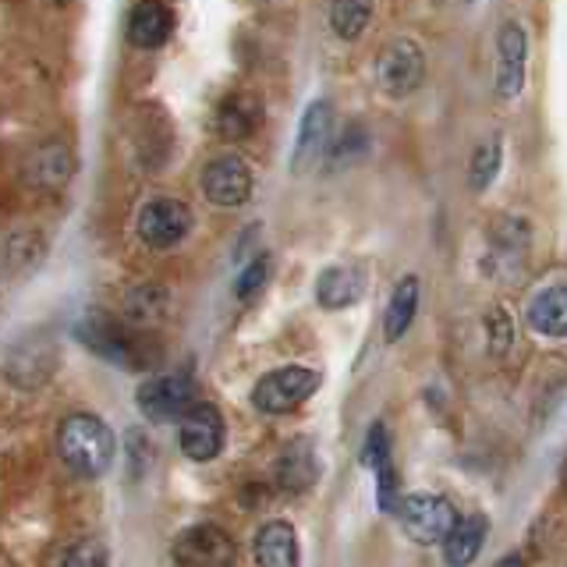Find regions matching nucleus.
I'll use <instances>...</instances> for the list:
<instances>
[{
    "label": "nucleus",
    "instance_id": "f257e3e1",
    "mask_svg": "<svg viewBox=\"0 0 567 567\" xmlns=\"http://www.w3.org/2000/svg\"><path fill=\"white\" fill-rule=\"evenodd\" d=\"M58 454L64 465L82 478H100L111 472L117 457V436L103 419L79 412L68 415L58 430Z\"/></svg>",
    "mask_w": 567,
    "mask_h": 567
},
{
    "label": "nucleus",
    "instance_id": "f03ea898",
    "mask_svg": "<svg viewBox=\"0 0 567 567\" xmlns=\"http://www.w3.org/2000/svg\"><path fill=\"white\" fill-rule=\"evenodd\" d=\"M75 337L89 348L96 351L103 362H117L124 369H135L146 359H142V348H138V337L114 319L111 312L103 309H89L79 323H75Z\"/></svg>",
    "mask_w": 567,
    "mask_h": 567
},
{
    "label": "nucleus",
    "instance_id": "7ed1b4c3",
    "mask_svg": "<svg viewBox=\"0 0 567 567\" xmlns=\"http://www.w3.org/2000/svg\"><path fill=\"white\" fill-rule=\"evenodd\" d=\"M319 390V372L301 369V365H284L266 372L252 390V404L262 415H284L295 412L301 401H309Z\"/></svg>",
    "mask_w": 567,
    "mask_h": 567
},
{
    "label": "nucleus",
    "instance_id": "20e7f679",
    "mask_svg": "<svg viewBox=\"0 0 567 567\" xmlns=\"http://www.w3.org/2000/svg\"><path fill=\"white\" fill-rule=\"evenodd\" d=\"M138 412L156 425L182 422V415L195 404V383L185 372H167V377H153L138 386L135 394Z\"/></svg>",
    "mask_w": 567,
    "mask_h": 567
},
{
    "label": "nucleus",
    "instance_id": "39448f33",
    "mask_svg": "<svg viewBox=\"0 0 567 567\" xmlns=\"http://www.w3.org/2000/svg\"><path fill=\"white\" fill-rule=\"evenodd\" d=\"M398 518H401V528H404L408 539L422 543V546H433V543L447 539V532L457 522V511L451 507V501H443V496L415 493V496H408V501L398 504Z\"/></svg>",
    "mask_w": 567,
    "mask_h": 567
},
{
    "label": "nucleus",
    "instance_id": "423d86ee",
    "mask_svg": "<svg viewBox=\"0 0 567 567\" xmlns=\"http://www.w3.org/2000/svg\"><path fill=\"white\" fill-rule=\"evenodd\" d=\"M235 539L217 525H192L174 539L177 567H235Z\"/></svg>",
    "mask_w": 567,
    "mask_h": 567
},
{
    "label": "nucleus",
    "instance_id": "0eeeda50",
    "mask_svg": "<svg viewBox=\"0 0 567 567\" xmlns=\"http://www.w3.org/2000/svg\"><path fill=\"white\" fill-rule=\"evenodd\" d=\"M203 192L213 206L220 209H238L252 199V171L241 156L224 153L217 159H209L203 171Z\"/></svg>",
    "mask_w": 567,
    "mask_h": 567
},
{
    "label": "nucleus",
    "instance_id": "6e6552de",
    "mask_svg": "<svg viewBox=\"0 0 567 567\" xmlns=\"http://www.w3.org/2000/svg\"><path fill=\"white\" fill-rule=\"evenodd\" d=\"M377 71L390 96H412L425 79V53L412 40H394L383 47Z\"/></svg>",
    "mask_w": 567,
    "mask_h": 567
},
{
    "label": "nucleus",
    "instance_id": "1a4fd4ad",
    "mask_svg": "<svg viewBox=\"0 0 567 567\" xmlns=\"http://www.w3.org/2000/svg\"><path fill=\"white\" fill-rule=\"evenodd\" d=\"M192 230V213L177 199H153L138 213V238L150 248H174Z\"/></svg>",
    "mask_w": 567,
    "mask_h": 567
},
{
    "label": "nucleus",
    "instance_id": "9d476101",
    "mask_svg": "<svg viewBox=\"0 0 567 567\" xmlns=\"http://www.w3.org/2000/svg\"><path fill=\"white\" fill-rule=\"evenodd\" d=\"M185 457L192 461H213L224 447V419L213 404L195 401L182 415V433H177Z\"/></svg>",
    "mask_w": 567,
    "mask_h": 567
},
{
    "label": "nucleus",
    "instance_id": "9b49d317",
    "mask_svg": "<svg viewBox=\"0 0 567 567\" xmlns=\"http://www.w3.org/2000/svg\"><path fill=\"white\" fill-rule=\"evenodd\" d=\"M525 58L528 40L518 22H504L496 35V96L514 100L525 85Z\"/></svg>",
    "mask_w": 567,
    "mask_h": 567
},
{
    "label": "nucleus",
    "instance_id": "f8f14e48",
    "mask_svg": "<svg viewBox=\"0 0 567 567\" xmlns=\"http://www.w3.org/2000/svg\"><path fill=\"white\" fill-rule=\"evenodd\" d=\"M333 128V106L327 100H316L306 106L298 124V138H295V153H291V171L306 174L312 167V159L327 150V138Z\"/></svg>",
    "mask_w": 567,
    "mask_h": 567
},
{
    "label": "nucleus",
    "instance_id": "ddd939ff",
    "mask_svg": "<svg viewBox=\"0 0 567 567\" xmlns=\"http://www.w3.org/2000/svg\"><path fill=\"white\" fill-rule=\"evenodd\" d=\"M369 288V274L359 262H344V266H330V270L319 274L316 280V298L323 309H348L354 306Z\"/></svg>",
    "mask_w": 567,
    "mask_h": 567
},
{
    "label": "nucleus",
    "instance_id": "4468645a",
    "mask_svg": "<svg viewBox=\"0 0 567 567\" xmlns=\"http://www.w3.org/2000/svg\"><path fill=\"white\" fill-rule=\"evenodd\" d=\"M262 103L252 93H230L217 111V135L224 142H241L259 128Z\"/></svg>",
    "mask_w": 567,
    "mask_h": 567
},
{
    "label": "nucleus",
    "instance_id": "2eb2a0df",
    "mask_svg": "<svg viewBox=\"0 0 567 567\" xmlns=\"http://www.w3.org/2000/svg\"><path fill=\"white\" fill-rule=\"evenodd\" d=\"M252 557L259 567H298V536L288 522H270L259 528L252 543Z\"/></svg>",
    "mask_w": 567,
    "mask_h": 567
},
{
    "label": "nucleus",
    "instance_id": "dca6fc26",
    "mask_svg": "<svg viewBox=\"0 0 567 567\" xmlns=\"http://www.w3.org/2000/svg\"><path fill=\"white\" fill-rule=\"evenodd\" d=\"M171 29H174V18L164 4H159V0H138L132 18H128V35H132V43L142 50L164 47L171 40Z\"/></svg>",
    "mask_w": 567,
    "mask_h": 567
},
{
    "label": "nucleus",
    "instance_id": "f3484780",
    "mask_svg": "<svg viewBox=\"0 0 567 567\" xmlns=\"http://www.w3.org/2000/svg\"><path fill=\"white\" fill-rule=\"evenodd\" d=\"M316 451L309 447V440H295L288 451L277 457V486L288 493H306L316 483Z\"/></svg>",
    "mask_w": 567,
    "mask_h": 567
},
{
    "label": "nucleus",
    "instance_id": "a211bd4d",
    "mask_svg": "<svg viewBox=\"0 0 567 567\" xmlns=\"http://www.w3.org/2000/svg\"><path fill=\"white\" fill-rule=\"evenodd\" d=\"M483 543H486V518H478V514L457 518L454 528L447 532V539H443V560H447V567H468L478 557Z\"/></svg>",
    "mask_w": 567,
    "mask_h": 567
},
{
    "label": "nucleus",
    "instance_id": "6ab92c4d",
    "mask_svg": "<svg viewBox=\"0 0 567 567\" xmlns=\"http://www.w3.org/2000/svg\"><path fill=\"white\" fill-rule=\"evenodd\" d=\"M419 277H404L398 280L394 295H390V306H386V316H383V333L386 341H401L412 327V319L419 312Z\"/></svg>",
    "mask_w": 567,
    "mask_h": 567
},
{
    "label": "nucleus",
    "instance_id": "aec40b11",
    "mask_svg": "<svg viewBox=\"0 0 567 567\" xmlns=\"http://www.w3.org/2000/svg\"><path fill=\"white\" fill-rule=\"evenodd\" d=\"M528 327L546 337H564L567 333V291L564 288H546L532 298L528 306Z\"/></svg>",
    "mask_w": 567,
    "mask_h": 567
},
{
    "label": "nucleus",
    "instance_id": "412c9836",
    "mask_svg": "<svg viewBox=\"0 0 567 567\" xmlns=\"http://www.w3.org/2000/svg\"><path fill=\"white\" fill-rule=\"evenodd\" d=\"M25 174H29V182L40 188H61L71 177V153L64 146H58V142H50V146L35 150Z\"/></svg>",
    "mask_w": 567,
    "mask_h": 567
},
{
    "label": "nucleus",
    "instance_id": "4be33fe9",
    "mask_svg": "<svg viewBox=\"0 0 567 567\" xmlns=\"http://www.w3.org/2000/svg\"><path fill=\"white\" fill-rule=\"evenodd\" d=\"M372 18V0H330V29L341 40H359Z\"/></svg>",
    "mask_w": 567,
    "mask_h": 567
},
{
    "label": "nucleus",
    "instance_id": "5701e85b",
    "mask_svg": "<svg viewBox=\"0 0 567 567\" xmlns=\"http://www.w3.org/2000/svg\"><path fill=\"white\" fill-rule=\"evenodd\" d=\"M501 159H504L501 138H489V142H483V146H478V150L472 153L468 177H472V188H475V192H483V188L493 185L496 171H501Z\"/></svg>",
    "mask_w": 567,
    "mask_h": 567
},
{
    "label": "nucleus",
    "instance_id": "b1692460",
    "mask_svg": "<svg viewBox=\"0 0 567 567\" xmlns=\"http://www.w3.org/2000/svg\"><path fill=\"white\" fill-rule=\"evenodd\" d=\"M369 153V132L359 128V124H348L341 132V138L333 142L330 150V167H344V164H354V159H362Z\"/></svg>",
    "mask_w": 567,
    "mask_h": 567
},
{
    "label": "nucleus",
    "instance_id": "393cba45",
    "mask_svg": "<svg viewBox=\"0 0 567 567\" xmlns=\"http://www.w3.org/2000/svg\"><path fill=\"white\" fill-rule=\"evenodd\" d=\"M61 567H106V543L103 539H82L64 554Z\"/></svg>",
    "mask_w": 567,
    "mask_h": 567
},
{
    "label": "nucleus",
    "instance_id": "a878e982",
    "mask_svg": "<svg viewBox=\"0 0 567 567\" xmlns=\"http://www.w3.org/2000/svg\"><path fill=\"white\" fill-rule=\"evenodd\" d=\"M362 461L369 468H383V465H390V440H386V430H383V422H377L369 430V436H365V451H362Z\"/></svg>",
    "mask_w": 567,
    "mask_h": 567
},
{
    "label": "nucleus",
    "instance_id": "bb28decb",
    "mask_svg": "<svg viewBox=\"0 0 567 567\" xmlns=\"http://www.w3.org/2000/svg\"><path fill=\"white\" fill-rule=\"evenodd\" d=\"M266 277H270V259L259 256V259L248 262V266H245V274L238 277V298H241V301L252 298V295L262 288V284H266Z\"/></svg>",
    "mask_w": 567,
    "mask_h": 567
},
{
    "label": "nucleus",
    "instance_id": "cd10ccee",
    "mask_svg": "<svg viewBox=\"0 0 567 567\" xmlns=\"http://www.w3.org/2000/svg\"><path fill=\"white\" fill-rule=\"evenodd\" d=\"M489 344H493L496 354H504L514 344V323H511V316L504 309L489 312Z\"/></svg>",
    "mask_w": 567,
    "mask_h": 567
},
{
    "label": "nucleus",
    "instance_id": "c85d7f7f",
    "mask_svg": "<svg viewBox=\"0 0 567 567\" xmlns=\"http://www.w3.org/2000/svg\"><path fill=\"white\" fill-rule=\"evenodd\" d=\"M496 567H525L518 557H504V560H496Z\"/></svg>",
    "mask_w": 567,
    "mask_h": 567
},
{
    "label": "nucleus",
    "instance_id": "c756f323",
    "mask_svg": "<svg viewBox=\"0 0 567 567\" xmlns=\"http://www.w3.org/2000/svg\"><path fill=\"white\" fill-rule=\"evenodd\" d=\"M50 4H58V8H61V4H68V0H50Z\"/></svg>",
    "mask_w": 567,
    "mask_h": 567
}]
</instances>
